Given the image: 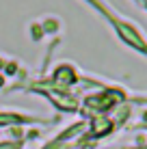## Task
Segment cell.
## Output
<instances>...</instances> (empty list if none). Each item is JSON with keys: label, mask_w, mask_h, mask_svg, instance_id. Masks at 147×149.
I'll list each match as a JSON object with an SVG mask.
<instances>
[{"label": "cell", "mask_w": 147, "mask_h": 149, "mask_svg": "<svg viewBox=\"0 0 147 149\" xmlns=\"http://www.w3.org/2000/svg\"><path fill=\"white\" fill-rule=\"evenodd\" d=\"M84 2H87L89 7H93L95 11L113 26V30L117 33V37L123 41L128 48H132V50H136V52H141V54L147 56V39L141 35V30L136 28L134 24H130V22H125L123 17H119V15L115 13L108 4H104L102 0H84Z\"/></svg>", "instance_id": "obj_1"}, {"label": "cell", "mask_w": 147, "mask_h": 149, "mask_svg": "<svg viewBox=\"0 0 147 149\" xmlns=\"http://www.w3.org/2000/svg\"><path fill=\"white\" fill-rule=\"evenodd\" d=\"M123 102V93H121L119 89H104L98 91V93L89 95L87 100H84L82 104V112L84 115H89L91 119H95V117H106L113 108H117V106Z\"/></svg>", "instance_id": "obj_2"}, {"label": "cell", "mask_w": 147, "mask_h": 149, "mask_svg": "<svg viewBox=\"0 0 147 149\" xmlns=\"http://www.w3.org/2000/svg\"><path fill=\"white\" fill-rule=\"evenodd\" d=\"M78 80H80L78 71H76V67H74V65H69V63L56 65V69H54L52 76H50V84H52L54 89H61V91L74 86Z\"/></svg>", "instance_id": "obj_3"}, {"label": "cell", "mask_w": 147, "mask_h": 149, "mask_svg": "<svg viewBox=\"0 0 147 149\" xmlns=\"http://www.w3.org/2000/svg\"><path fill=\"white\" fill-rule=\"evenodd\" d=\"M48 125L45 119L30 117L24 112H11V110H0V127H24V125Z\"/></svg>", "instance_id": "obj_4"}, {"label": "cell", "mask_w": 147, "mask_h": 149, "mask_svg": "<svg viewBox=\"0 0 147 149\" xmlns=\"http://www.w3.org/2000/svg\"><path fill=\"white\" fill-rule=\"evenodd\" d=\"M26 138H9V141H0V149H24Z\"/></svg>", "instance_id": "obj_5"}]
</instances>
